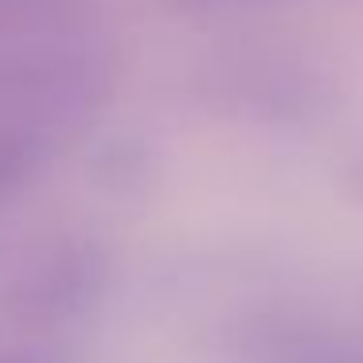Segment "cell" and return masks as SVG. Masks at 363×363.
Listing matches in <instances>:
<instances>
[{"instance_id":"6da1fadb","label":"cell","mask_w":363,"mask_h":363,"mask_svg":"<svg viewBox=\"0 0 363 363\" xmlns=\"http://www.w3.org/2000/svg\"><path fill=\"white\" fill-rule=\"evenodd\" d=\"M35 141L28 133H16V129H4L0 133V196L12 191L28 172L35 168Z\"/></svg>"}]
</instances>
